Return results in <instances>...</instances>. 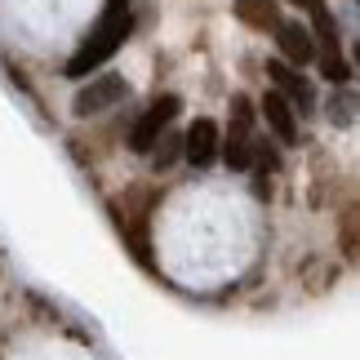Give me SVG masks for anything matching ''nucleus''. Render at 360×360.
<instances>
[{
	"mask_svg": "<svg viewBox=\"0 0 360 360\" xmlns=\"http://www.w3.org/2000/svg\"><path fill=\"white\" fill-rule=\"evenodd\" d=\"M329 120H334V124H352L356 120V98H352V94H342V98L334 94V98H329Z\"/></svg>",
	"mask_w": 360,
	"mask_h": 360,
	"instance_id": "nucleus-11",
	"label": "nucleus"
},
{
	"mask_svg": "<svg viewBox=\"0 0 360 360\" xmlns=\"http://www.w3.org/2000/svg\"><path fill=\"white\" fill-rule=\"evenodd\" d=\"M262 120H267V129L281 138L285 147H294L298 143V116H294V103L285 98V94H267V98H262Z\"/></svg>",
	"mask_w": 360,
	"mask_h": 360,
	"instance_id": "nucleus-7",
	"label": "nucleus"
},
{
	"mask_svg": "<svg viewBox=\"0 0 360 360\" xmlns=\"http://www.w3.org/2000/svg\"><path fill=\"white\" fill-rule=\"evenodd\" d=\"M218 156L227 160V169H254V103L245 94L231 98L227 143H218Z\"/></svg>",
	"mask_w": 360,
	"mask_h": 360,
	"instance_id": "nucleus-2",
	"label": "nucleus"
},
{
	"mask_svg": "<svg viewBox=\"0 0 360 360\" xmlns=\"http://www.w3.org/2000/svg\"><path fill=\"white\" fill-rule=\"evenodd\" d=\"M218 124L210 120V116H196V124L183 134V156H187V165H196V169H210V165L218 160Z\"/></svg>",
	"mask_w": 360,
	"mask_h": 360,
	"instance_id": "nucleus-6",
	"label": "nucleus"
},
{
	"mask_svg": "<svg viewBox=\"0 0 360 360\" xmlns=\"http://www.w3.org/2000/svg\"><path fill=\"white\" fill-rule=\"evenodd\" d=\"M236 18L254 32H276L281 22V5L276 0H236Z\"/></svg>",
	"mask_w": 360,
	"mask_h": 360,
	"instance_id": "nucleus-9",
	"label": "nucleus"
},
{
	"mask_svg": "<svg viewBox=\"0 0 360 360\" xmlns=\"http://www.w3.org/2000/svg\"><path fill=\"white\" fill-rule=\"evenodd\" d=\"M276 45H281V63H289V67H307V63H316V40H311V27H302V22H289V18H281L276 22Z\"/></svg>",
	"mask_w": 360,
	"mask_h": 360,
	"instance_id": "nucleus-5",
	"label": "nucleus"
},
{
	"mask_svg": "<svg viewBox=\"0 0 360 360\" xmlns=\"http://www.w3.org/2000/svg\"><path fill=\"white\" fill-rule=\"evenodd\" d=\"M147 156H151V169H156V174L174 169V165L183 160V134H178V129H165V134L156 138V143H151Z\"/></svg>",
	"mask_w": 360,
	"mask_h": 360,
	"instance_id": "nucleus-10",
	"label": "nucleus"
},
{
	"mask_svg": "<svg viewBox=\"0 0 360 360\" xmlns=\"http://www.w3.org/2000/svg\"><path fill=\"white\" fill-rule=\"evenodd\" d=\"M294 5H302V9H307V13H311V9H321V5H325V0H294Z\"/></svg>",
	"mask_w": 360,
	"mask_h": 360,
	"instance_id": "nucleus-13",
	"label": "nucleus"
},
{
	"mask_svg": "<svg viewBox=\"0 0 360 360\" xmlns=\"http://www.w3.org/2000/svg\"><path fill=\"white\" fill-rule=\"evenodd\" d=\"M254 165L262 174H276V169H281V156H276L271 143H258V138H254Z\"/></svg>",
	"mask_w": 360,
	"mask_h": 360,
	"instance_id": "nucleus-12",
	"label": "nucleus"
},
{
	"mask_svg": "<svg viewBox=\"0 0 360 360\" xmlns=\"http://www.w3.org/2000/svg\"><path fill=\"white\" fill-rule=\"evenodd\" d=\"M129 27H134V9H129V0H107L103 13H98V22H94V32L80 40V49L67 58V76H89L94 67H103L112 53L124 45V36H129Z\"/></svg>",
	"mask_w": 360,
	"mask_h": 360,
	"instance_id": "nucleus-1",
	"label": "nucleus"
},
{
	"mask_svg": "<svg viewBox=\"0 0 360 360\" xmlns=\"http://www.w3.org/2000/svg\"><path fill=\"white\" fill-rule=\"evenodd\" d=\"M267 76L276 80V94H285V98H289V103H298L302 112H311V107H316V94H311L307 80H302L298 67H289V63L276 58V63H267Z\"/></svg>",
	"mask_w": 360,
	"mask_h": 360,
	"instance_id": "nucleus-8",
	"label": "nucleus"
},
{
	"mask_svg": "<svg viewBox=\"0 0 360 360\" xmlns=\"http://www.w3.org/2000/svg\"><path fill=\"white\" fill-rule=\"evenodd\" d=\"M178 112H183V103H178V94H160V98H156V103H151L143 116L134 120V129H129V147H134V151H143V156H147V151H151V143H156V138H160L165 129H169Z\"/></svg>",
	"mask_w": 360,
	"mask_h": 360,
	"instance_id": "nucleus-3",
	"label": "nucleus"
},
{
	"mask_svg": "<svg viewBox=\"0 0 360 360\" xmlns=\"http://www.w3.org/2000/svg\"><path fill=\"white\" fill-rule=\"evenodd\" d=\"M124 94H129L124 76H98V80H89V85L72 98V112L80 120H85V116H98V112H107V107H116Z\"/></svg>",
	"mask_w": 360,
	"mask_h": 360,
	"instance_id": "nucleus-4",
	"label": "nucleus"
}]
</instances>
